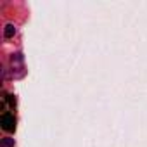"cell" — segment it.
<instances>
[{"label":"cell","instance_id":"cell-3","mask_svg":"<svg viewBox=\"0 0 147 147\" xmlns=\"http://www.w3.org/2000/svg\"><path fill=\"white\" fill-rule=\"evenodd\" d=\"M4 35H5V38L14 36V35H16V28H14V24H7L5 30H4Z\"/></svg>","mask_w":147,"mask_h":147},{"label":"cell","instance_id":"cell-1","mask_svg":"<svg viewBox=\"0 0 147 147\" xmlns=\"http://www.w3.org/2000/svg\"><path fill=\"white\" fill-rule=\"evenodd\" d=\"M0 125H2V128H4L5 131H14V128H16V119H14V116H11V114H4L2 119H0Z\"/></svg>","mask_w":147,"mask_h":147},{"label":"cell","instance_id":"cell-4","mask_svg":"<svg viewBox=\"0 0 147 147\" xmlns=\"http://www.w3.org/2000/svg\"><path fill=\"white\" fill-rule=\"evenodd\" d=\"M0 145H2V147H14V138H11V137H5V138H2Z\"/></svg>","mask_w":147,"mask_h":147},{"label":"cell","instance_id":"cell-2","mask_svg":"<svg viewBox=\"0 0 147 147\" xmlns=\"http://www.w3.org/2000/svg\"><path fill=\"white\" fill-rule=\"evenodd\" d=\"M11 64H12L14 69H16L18 66H21V64H23V55H21V54H14V55L11 57Z\"/></svg>","mask_w":147,"mask_h":147}]
</instances>
